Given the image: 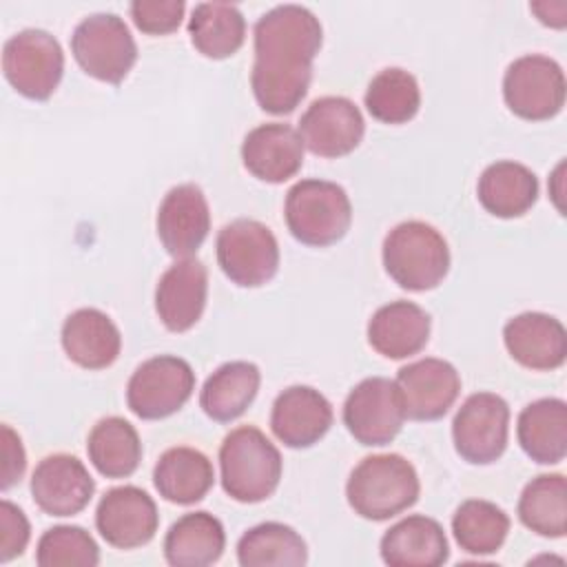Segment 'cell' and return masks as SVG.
I'll return each mask as SVG.
<instances>
[{
	"mask_svg": "<svg viewBox=\"0 0 567 567\" xmlns=\"http://www.w3.org/2000/svg\"><path fill=\"white\" fill-rule=\"evenodd\" d=\"M252 38L250 86L257 104L272 115L292 113L308 93L312 60L321 49L319 18L306 7L279 4L257 20Z\"/></svg>",
	"mask_w": 567,
	"mask_h": 567,
	"instance_id": "1",
	"label": "cell"
},
{
	"mask_svg": "<svg viewBox=\"0 0 567 567\" xmlns=\"http://www.w3.org/2000/svg\"><path fill=\"white\" fill-rule=\"evenodd\" d=\"M419 492V474L401 454L365 456L346 483L350 507L368 520H388L405 512L416 503Z\"/></svg>",
	"mask_w": 567,
	"mask_h": 567,
	"instance_id": "2",
	"label": "cell"
},
{
	"mask_svg": "<svg viewBox=\"0 0 567 567\" xmlns=\"http://www.w3.org/2000/svg\"><path fill=\"white\" fill-rule=\"evenodd\" d=\"M224 492L239 503H261L279 487L281 454L270 439L252 427L230 430L219 447Z\"/></svg>",
	"mask_w": 567,
	"mask_h": 567,
	"instance_id": "3",
	"label": "cell"
},
{
	"mask_svg": "<svg viewBox=\"0 0 567 567\" xmlns=\"http://www.w3.org/2000/svg\"><path fill=\"white\" fill-rule=\"evenodd\" d=\"M383 266L403 290L425 292L445 279L450 248L434 226L419 219L401 221L383 239Z\"/></svg>",
	"mask_w": 567,
	"mask_h": 567,
	"instance_id": "4",
	"label": "cell"
},
{
	"mask_svg": "<svg viewBox=\"0 0 567 567\" xmlns=\"http://www.w3.org/2000/svg\"><path fill=\"white\" fill-rule=\"evenodd\" d=\"M284 217L297 241L323 248L337 244L350 230L352 204L334 182L301 179L286 193Z\"/></svg>",
	"mask_w": 567,
	"mask_h": 567,
	"instance_id": "5",
	"label": "cell"
},
{
	"mask_svg": "<svg viewBox=\"0 0 567 567\" xmlns=\"http://www.w3.org/2000/svg\"><path fill=\"white\" fill-rule=\"evenodd\" d=\"M71 53L86 75L120 84L137 60V44L120 16L93 13L75 27Z\"/></svg>",
	"mask_w": 567,
	"mask_h": 567,
	"instance_id": "6",
	"label": "cell"
},
{
	"mask_svg": "<svg viewBox=\"0 0 567 567\" xmlns=\"http://www.w3.org/2000/svg\"><path fill=\"white\" fill-rule=\"evenodd\" d=\"M2 71L20 95L35 102L49 100L64 73L62 47L49 31H18L2 47Z\"/></svg>",
	"mask_w": 567,
	"mask_h": 567,
	"instance_id": "7",
	"label": "cell"
},
{
	"mask_svg": "<svg viewBox=\"0 0 567 567\" xmlns=\"http://www.w3.org/2000/svg\"><path fill=\"white\" fill-rule=\"evenodd\" d=\"M217 264L233 284L241 288H259L277 275V237L257 219H235L217 235Z\"/></svg>",
	"mask_w": 567,
	"mask_h": 567,
	"instance_id": "8",
	"label": "cell"
},
{
	"mask_svg": "<svg viewBox=\"0 0 567 567\" xmlns=\"http://www.w3.org/2000/svg\"><path fill=\"white\" fill-rule=\"evenodd\" d=\"M565 73L549 55H520L503 75V97L507 109L529 122L558 115L565 106Z\"/></svg>",
	"mask_w": 567,
	"mask_h": 567,
	"instance_id": "9",
	"label": "cell"
},
{
	"mask_svg": "<svg viewBox=\"0 0 567 567\" xmlns=\"http://www.w3.org/2000/svg\"><path fill=\"white\" fill-rule=\"evenodd\" d=\"M195 390V372L188 361L159 354L135 368L126 385L128 410L144 419L157 421L175 414Z\"/></svg>",
	"mask_w": 567,
	"mask_h": 567,
	"instance_id": "10",
	"label": "cell"
},
{
	"mask_svg": "<svg viewBox=\"0 0 567 567\" xmlns=\"http://www.w3.org/2000/svg\"><path fill=\"white\" fill-rule=\"evenodd\" d=\"M509 405L494 392L470 394L452 421L456 454L472 465L498 461L507 447Z\"/></svg>",
	"mask_w": 567,
	"mask_h": 567,
	"instance_id": "11",
	"label": "cell"
},
{
	"mask_svg": "<svg viewBox=\"0 0 567 567\" xmlns=\"http://www.w3.org/2000/svg\"><path fill=\"white\" fill-rule=\"evenodd\" d=\"M405 421L403 401L394 381L368 377L359 381L343 403V425L357 443L379 447L394 441Z\"/></svg>",
	"mask_w": 567,
	"mask_h": 567,
	"instance_id": "12",
	"label": "cell"
},
{
	"mask_svg": "<svg viewBox=\"0 0 567 567\" xmlns=\"http://www.w3.org/2000/svg\"><path fill=\"white\" fill-rule=\"evenodd\" d=\"M365 133L359 106L343 95H326L310 102L299 120L303 146L319 157H343L352 153Z\"/></svg>",
	"mask_w": 567,
	"mask_h": 567,
	"instance_id": "13",
	"label": "cell"
},
{
	"mask_svg": "<svg viewBox=\"0 0 567 567\" xmlns=\"http://www.w3.org/2000/svg\"><path fill=\"white\" fill-rule=\"evenodd\" d=\"M405 416L436 421L447 414L461 392V377L450 361L425 357L403 365L394 379Z\"/></svg>",
	"mask_w": 567,
	"mask_h": 567,
	"instance_id": "14",
	"label": "cell"
},
{
	"mask_svg": "<svg viewBox=\"0 0 567 567\" xmlns=\"http://www.w3.org/2000/svg\"><path fill=\"white\" fill-rule=\"evenodd\" d=\"M159 525L155 501L135 485L109 489L95 509V527L100 536L117 549H135L146 545Z\"/></svg>",
	"mask_w": 567,
	"mask_h": 567,
	"instance_id": "15",
	"label": "cell"
},
{
	"mask_svg": "<svg viewBox=\"0 0 567 567\" xmlns=\"http://www.w3.org/2000/svg\"><path fill=\"white\" fill-rule=\"evenodd\" d=\"M33 503L49 516L80 514L95 492V481L86 465L71 454L44 456L29 483Z\"/></svg>",
	"mask_w": 567,
	"mask_h": 567,
	"instance_id": "16",
	"label": "cell"
},
{
	"mask_svg": "<svg viewBox=\"0 0 567 567\" xmlns=\"http://www.w3.org/2000/svg\"><path fill=\"white\" fill-rule=\"evenodd\" d=\"M210 230L206 195L195 184L173 186L157 208V237L177 259L193 257Z\"/></svg>",
	"mask_w": 567,
	"mask_h": 567,
	"instance_id": "17",
	"label": "cell"
},
{
	"mask_svg": "<svg viewBox=\"0 0 567 567\" xmlns=\"http://www.w3.org/2000/svg\"><path fill=\"white\" fill-rule=\"evenodd\" d=\"M208 297V270L195 259L186 257L175 261L157 281L155 312L166 330H190L206 308Z\"/></svg>",
	"mask_w": 567,
	"mask_h": 567,
	"instance_id": "18",
	"label": "cell"
},
{
	"mask_svg": "<svg viewBox=\"0 0 567 567\" xmlns=\"http://www.w3.org/2000/svg\"><path fill=\"white\" fill-rule=\"evenodd\" d=\"M332 419V405L319 390L290 385L272 403L270 430L286 447L303 450L326 436Z\"/></svg>",
	"mask_w": 567,
	"mask_h": 567,
	"instance_id": "19",
	"label": "cell"
},
{
	"mask_svg": "<svg viewBox=\"0 0 567 567\" xmlns=\"http://www.w3.org/2000/svg\"><path fill=\"white\" fill-rule=\"evenodd\" d=\"M303 142L290 124H259L244 137L241 159L248 173L268 184L295 177L303 164Z\"/></svg>",
	"mask_w": 567,
	"mask_h": 567,
	"instance_id": "20",
	"label": "cell"
},
{
	"mask_svg": "<svg viewBox=\"0 0 567 567\" xmlns=\"http://www.w3.org/2000/svg\"><path fill=\"white\" fill-rule=\"evenodd\" d=\"M503 341L514 361L529 370H556L567 359L565 326L545 312H520L503 328Z\"/></svg>",
	"mask_w": 567,
	"mask_h": 567,
	"instance_id": "21",
	"label": "cell"
},
{
	"mask_svg": "<svg viewBox=\"0 0 567 567\" xmlns=\"http://www.w3.org/2000/svg\"><path fill=\"white\" fill-rule=\"evenodd\" d=\"M62 348L66 357L84 370L109 368L122 350L117 326L97 308H80L62 323Z\"/></svg>",
	"mask_w": 567,
	"mask_h": 567,
	"instance_id": "22",
	"label": "cell"
},
{
	"mask_svg": "<svg viewBox=\"0 0 567 567\" xmlns=\"http://www.w3.org/2000/svg\"><path fill=\"white\" fill-rule=\"evenodd\" d=\"M430 315L412 301H390L368 321V343L385 359H408L425 348Z\"/></svg>",
	"mask_w": 567,
	"mask_h": 567,
	"instance_id": "23",
	"label": "cell"
},
{
	"mask_svg": "<svg viewBox=\"0 0 567 567\" xmlns=\"http://www.w3.org/2000/svg\"><path fill=\"white\" fill-rule=\"evenodd\" d=\"M447 556L443 527L423 514L401 518L381 538V558L390 567H439Z\"/></svg>",
	"mask_w": 567,
	"mask_h": 567,
	"instance_id": "24",
	"label": "cell"
},
{
	"mask_svg": "<svg viewBox=\"0 0 567 567\" xmlns=\"http://www.w3.org/2000/svg\"><path fill=\"white\" fill-rule=\"evenodd\" d=\"M516 436L532 461L540 465L560 463L567 454V403L549 396L525 405L518 414Z\"/></svg>",
	"mask_w": 567,
	"mask_h": 567,
	"instance_id": "25",
	"label": "cell"
},
{
	"mask_svg": "<svg viewBox=\"0 0 567 567\" xmlns=\"http://www.w3.org/2000/svg\"><path fill=\"white\" fill-rule=\"evenodd\" d=\"M153 483L159 496L175 505H195L215 483V470L206 454L177 445L166 450L153 467Z\"/></svg>",
	"mask_w": 567,
	"mask_h": 567,
	"instance_id": "26",
	"label": "cell"
},
{
	"mask_svg": "<svg viewBox=\"0 0 567 567\" xmlns=\"http://www.w3.org/2000/svg\"><path fill=\"white\" fill-rule=\"evenodd\" d=\"M481 206L503 219L525 215L538 199V179L525 164L501 159L489 164L476 186Z\"/></svg>",
	"mask_w": 567,
	"mask_h": 567,
	"instance_id": "27",
	"label": "cell"
},
{
	"mask_svg": "<svg viewBox=\"0 0 567 567\" xmlns=\"http://www.w3.org/2000/svg\"><path fill=\"white\" fill-rule=\"evenodd\" d=\"M224 525L208 512H190L179 516L164 536V558L173 567L213 565L224 554Z\"/></svg>",
	"mask_w": 567,
	"mask_h": 567,
	"instance_id": "28",
	"label": "cell"
},
{
	"mask_svg": "<svg viewBox=\"0 0 567 567\" xmlns=\"http://www.w3.org/2000/svg\"><path fill=\"white\" fill-rule=\"evenodd\" d=\"M261 383V372L250 361H228L219 365L199 392L204 414L217 423L239 419L255 401Z\"/></svg>",
	"mask_w": 567,
	"mask_h": 567,
	"instance_id": "29",
	"label": "cell"
},
{
	"mask_svg": "<svg viewBox=\"0 0 567 567\" xmlns=\"http://www.w3.org/2000/svg\"><path fill=\"white\" fill-rule=\"evenodd\" d=\"M91 465L106 478L131 476L142 461L137 430L122 416L100 419L86 439Z\"/></svg>",
	"mask_w": 567,
	"mask_h": 567,
	"instance_id": "30",
	"label": "cell"
},
{
	"mask_svg": "<svg viewBox=\"0 0 567 567\" xmlns=\"http://www.w3.org/2000/svg\"><path fill=\"white\" fill-rule=\"evenodd\" d=\"M193 47L210 60L237 53L246 40V20L230 2H199L188 20Z\"/></svg>",
	"mask_w": 567,
	"mask_h": 567,
	"instance_id": "31",
	"label": "cell"
},
{
	"mask_svg": "<svg viewBox=\"0 0 567 567\" xmlns=\"http://www.w3.org/2000/svg\"><path fill=\"white\" fill-rule=\"evenodd\" d=\"M520 523L538 536L563 538L567 532V483L563 474L532 478L518 498Z\"/></svg>",
	"mask_w": 567,
	"mask_h": 567,
	"instance_id": "32",
	"label": "cell"
},
{
	"mask_svg": "<svg viewBox=\"0 0 567 567\" xmlns=\"http://www.w3.org/2000/svg\"><path fill=\"white\" fill-rule=\"evenodd\" d=\"M237 560L241 567H299L308 560V547L290 525L268 520L239 538Z\"/></svg>",
	"mask_w": 567,
	"mask_h": 567,
	"instance_id": "33",
	"label": "cell"
},
{
	"mask_svg": "<svg viewBox=\"0 0 567 567\" xmlns=\"http://www.w3.org/2000/svg\"><path fill=\"white\" fill-rule=\"evenodd\" d=\"M509 532V516L489 501H463L452 516V534L458 547L474 556L496 554Z\"/></svg>",
	"mask_w": 567,
	"mask_h": 567,
	"instance_id": "34",
	"label": "cell"
},
{
	"mask_svg": "<svg viewBox=\"0 0 567 567\" xmlns=\"http://www.w3.org/2000/svg\"><path fill=\"white\" fill-rule=\"evenodd\" d=\"M368 113L383 124H405L421 106V89L416 78L399 66L379 71L365 89Z\"/></svg>",
	"mask_w": 567,
	"mask_h": 567,
	"instance_id": "35",
	"label": "cell"
},
{
	"mask_svg": "<svg viewBox=\"0 0 567 567\" xmlns=\"http://www.w3.org/2000/svg\"><path fill=\"white\" fill-rule=\"evenodd\" d=\"M35 563L40 567H93L100 563V549L86 529L55 525L40 536Z\"/></svg>",
	"mask_w": 567,
	"mask_h": 567,
	"instance_id": "36",
	"label": "cell"
},
{
	"mask_svg": "<svg viewBox=\"0 0 567 567\" xmlns=\"http://www.w3.org/2000/svg\"><path fill=\"white\" fill-rule=\"evenodd\" d=\"M184 9L182 0H135L128 7L135 27L148 35L173 33L184 18Z\"/></svg>",
	"mask_w": 567,
	"mask_h": 567,
	"instance_id": "37",
	"label": "cell"
},
{
	"mask_svg": "<svg viewBox=\"0 0 567 567\" xmlns=\"http://www.w3.org/2000/svg\"><path fill=\"white\" fill-rule=\"evenodd\" d=\"M31 538V527L24 512L11 501L0 503V563L22 556Z\"/></svg>",
	"mask_w": 567,
	"mask_h": 567,
	"instance_id": "38",
	"label": "cell"
},
{
	"mask_svg": "<svg viewBox=\"0 0 567 567\" xmlns=\"http://www.w3.org/2000/svg\"><path fill=\"white\" fill-rule=\"evenodd\" d=\"M27 467V454L20 436L11 430V425H2V489L13 487Z\"/></svg>",
	"mask_w": 567,
	"mask_h": 567,
	"instance_id": "39",
	"label": "cell"
},
{
	"mask_svg": "<svg viewBox=\"0 0 567 567\" xmlns=\"http://www.w3.org/2000/svg\"><path fill=\"white\" fill-rule=\"evenodd\" d=\"M529 9L547 27L563 29L567 24V2H563V0H558V2H532Z\"/></svg>",
	"mask_w": 567,
	"mask_h": 567,
	"instance_id": "40",
	"label": "cell"
}]
</instances>
